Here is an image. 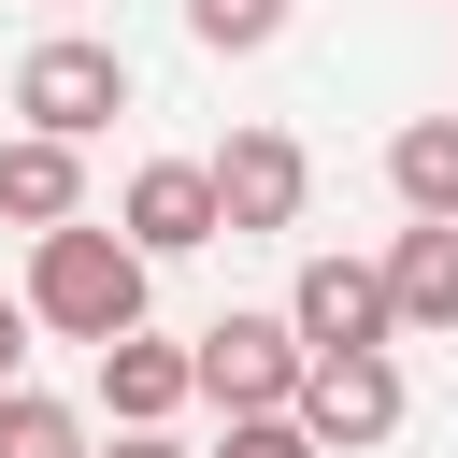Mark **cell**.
I'll return each instance as SVG.
<instances>
[{
	"label": "cell",
	"instance_id": "obj_1",
	"mask_svg": "<svg viewBox=\"0 0 458 458\" xmlns=\"http://www.w3.org/2000/svg\"><path fill=\"white\" fill-rule=\"evenodd\" d=\"M143 286H157V258H143L129 229H86V215H72V229L29 243V315H43L57 344H86V358L143 329Z\"/></svg>",
	"mask_w": 458,
	"mask_h": 458
},
{
	"label": "cell",
	"instance_id": "obj_2",
	"mask_svg": "<svg viewBox=\"0 0 458 458\" xmlns=\"http://www.w3.org/2000/svg\"><path fill=\"white\" fill-rule=\"evenodd\" d=\"M14 114H29V129H57V143H100V129L129 114V57H114V43H86V29H57V43H29V57H14Z\"/></svg>",
	"mask_w": 458,
	"mask_h": 458
},
{
	"label": "cell",
	"instance_id": "obj_3",
	"mask_svg": "<svg viewBox=\"0 0 458 458\" xmlns=\"http://www.w3.org/2000/svg\"><path fill=\"white\" fill-rule=\"evenodd\" d=\"M186 358H200V401L215 415H286L301 372H315V344L286 315H215V329H186Z\"/></svg>",
	"mask_w": 458,
	"mask_h": 458
},
{
	"label": "cell",
	"instance_id": "obj_4",
	"mask_svg": "<svg viewBox=\"0 0 458 458\" xmlns=\"http://www.w3.org/2000/svg\"><path fill=\"white\" fill-rule=\"evenodd\" d=\"M301 429H315V458H372L386 429H401V358L386 344H344V358H315L301 372V401H286Z\"/></svg>",
	"mask_w": 458,
	"mask_h": 458
},
{
	"label": "cell",
	"instance_id": "obj_5",
	"mask_svg": "<svg viewBox=\"0 0 458 458\" xmlns=\"http://www.w3.org/2000/svg\"><path fill=\"white\" fill-rule=\"evenodd\" d=\"M301 200H315V157H301L286 129H229V143H215V215H229V243L301 229Z\"/></svg>",
	"mask_w": 458,
	"mask_h": 458
},
{
	"label": "cell",
	"instance_id": "obj_6",
	"mask_svg": "<svg viewBox=\"0 0 458 458\" xmlns=\"http://www.w3.org/2000/svg\"><path fill=\"white\" fill-rule=\"evenodd\" d=\"M286 329H301L315 358H344V344H401L386 258H301V286H286Z\"/></svg>",
	"mask_w": 458,
	"mask_h": 458
},
{
	"label": "cell",
	"instance_id": "obj_7",
	"mask_svg": "<svg viewBox=\"0 0 458 458\" xmlns=\"http://www.w3.org/2000/svg\"><path fill=\"white\" fill-rule=\"evenodd\" d=\"M114 229L143 243V258H200L229 215H215V157H143L129 172V200H114Z\"/></svg>",
	"mask_w": 458,
	"mask_h": 458
},
{
	"label": "cell",
	"instance_id": "obj_8",
	"mask_svg": "<svg viewBox=\"0 0 458 458\" xmlns=\"http://www.w3.org/2000/svg\"><path fill=\"white\" fill-rule=\"evenodd\" d=\"M186 401H200V358H186V344H157V329L100 344V415H114V429H172Z\"/></svg>",
	"mask_w": 458,
	"mask_h": 458
},
{
	"label": "cell",
	"instance_id": "obj_9",
	"mask_svg": "<svg viewBox=\"0 0 458 458\" xmlns=\"http://www.w3.org/2000/svg\"><path fill=\"white\" fill-rule=\"evenodd\" d=\"M72 215H86V157H72L57 129H14V143H0V229L43 243V229H72Z\"/></svg>",
	"mask_w": 458,
	"mask_h": 458
},
{
	"label": "cell",
	"instance_id": "obj_10",
	"mask_svg": "<svg viewBox=\"0 0 458 458\" xmlns=\"http://www.w3.org/2000/svg\"><path fill=\"white\" fill-rule=\"evenodd\" d=\"M386 301H401V329H458V215H415L386 243Z\"/></svg>",
	"mask_w": 458,
	"mask_h": 458
},
{
	"label": "cell",
	"instance_id": "obj_11",
	"mask_svg": "<svg viewBox=\"0 0 458 458\" xmlns=\"http://www.w3.org/2000/svg\"><path fill=\"white\" fill-rule=\"evenodd\" d=\"M386 186H401V215H458V114H415L386 143Z\"/></svg>",
	"mask_w": 458,
	"mask_h": 458
},
{
	"label": "cell",
	"instance_id": "obj_12",
	"mask_svg": "<svg viewBox=\"0 0 458 458\" xmlns=\"http://www.w3.org/2000/svg\"><path fill=\"white\" fill-rule=\"evenodd\" d=\"M0 458H86V415L43 386H0Z\"/></svg>",
	"mask_w": 458,
	"mask_h": 458
},
{
	"label": "cell",
	"instance_id": "obj_13",
	"mask_svg": "<svg viewBox=\"0 0 458 458\" xmlns=\"http://www.w3.org/2000/svg\"><path fill=\"white\" fill-rule=\"evenodd\" d=\"M286 14H301V0H186V29H200L215 57H258V43H286Z\"/></svg>",
	"mask_w": 458,
	"mask_h": 458
},
{
	"label": "cell",
	"instance_id": "obj_14",
	"mask_svg": "<svg viewBox=\"0 0 458 458\" xmlns=\"http://www.w3.org/2000/svg\"><path fill=\"white\" fill-rule=\"evenodd\" d=\"M215 458H315V429H301V415H229Z\"/></svg>",
	"mask_w": 458,
	"mask_h": 458
},
{
	"label": "cell",
	"instance_id": "obj_15",
	"mask_svg": "<svg viewBox=\"0 0 458 458\" xmlns=\"http://www.w3.org/2000/svg\"><path fill=\"white\" fill-rule=\"evenodd\" d=\"M29 329H43V315H29V301H0V386H14V358H29Z\"/></svg>",
	"mask_w": 458,
	"mask_h": 458
},
{
	"label": "cell",
	"instance_id": "obj_16",
	"mask_svg": "<svg viewBox=\"0 0 458 458\" xmlns=\"http://www.w3.org/2000/svg\"><path fill=\"white\" fill-rule=\"evenodd\" d=\"M114 458H186V444L172 429H114Z\"/></svg>",
	"mask_w": 458,
	"mask_h": 458
}]
</instances>
